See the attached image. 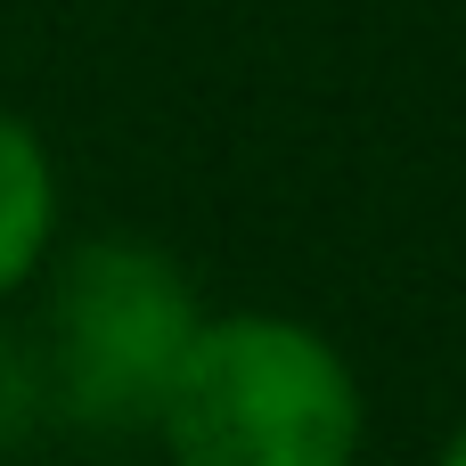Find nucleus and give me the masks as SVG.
I'll list each match as a JSON object with an SVG mask.
<instances>
[{
    "mask_svg": "<svg viewBox=\"0 0 466 466\" xmlns=\"http://www.w3.org/2000/svg\"><path fill=\"white\" fill-rule=\"evenodd\" d=\"M147 434L172 466H360L369 393L295 311H205Z\"/></svg>",
    "mask_w": 466,
    "mask_h": 466,
    "instance_id": "1",
    "label": "nucleus"
},
{
    "mask_svg": "<svg viewBox=\"0 0 466 466\" xmlns=\"http://www.w3.org/2000/svg\"><path fill=\"white\" fill-rule=\"evenodd\" d=\"M41 377H49V418L131 434L156 418L188 336L205 328V303L188 270L131 229H98L66 254L41 262Z\"/></svg>",
    "mask_w": 466,
    "mask_h": 466,
    "instance_id": "2",
    "label": "nucleus"
},
{
    "mask_svg": "<svg viewBox=\"0 0 466 466\" xmlns=\"http://www.w3.org/2000/svg\"><path fill=\"white\" fill-rule=\"evenodd\" d=\"M49 254H57V164L41 131L16 106H0V303L33 287Z\"/></svg>",
    "mask_w": 466,
    "mask_h": 466,
    "instance_id": "3",
    "label": "nucleus"
},
{
    "mask_svg": "<svg viewBox=\"0 0 466 466\" xmlns=\"http://www.w3.org/2000/svg\"><path fill=\"white\" fill-rule=\"evenodd\" d=\"M49 426V377H41V344L25 328L0 319V459H16L33 434Z\"/></svg>",
    "mask_w": 466,
    "mask_h": 466,
    "instance_id": "4",
    "label": "nucleus"
},
{
    "mask_svg": "<svg viewBox=\"0 0 466 466\" xmlns=\"http://www.w3.org/2000/svg\"><path fill=\"white\" fill-rule=\"evenodd\" d=\"M434 466H466V418L442 434V451H434Z\"/></svg>",
    "mask_w": 466,
    "mask_h": 466,
    "instance_id": "5",
    "label": "nucleus"
}]
</instances>
